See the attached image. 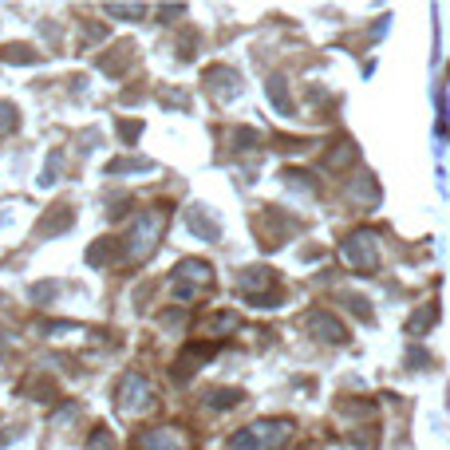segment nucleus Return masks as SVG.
I'll return each mask as SVG.
<instances>
[{"mask_svg": "<svg viewBox=\"0 0 450 450\" xmlns=\"http://www.w3.org/2000/svg\"><path fill=\"white\" fill-rule=\"evenodd\" d=\"M289 438H292L289 419H261V423L237 431L230 438V450H284Z\"/></svg>", "mask_w": 450, "mask_h": 450, "instance_id": "1", "label": "nucleus"}, {"mask_svg": "<svg viewBox=\"0 0 450 450\" xmlns=\"http://www.w3.org/2000/svg\"><path fill=\"white\" fill-rule=\"evenodd\" d=\"M162 230H166V214H162V209H146V214H138L134 230L127 233V241H122V257H127V261H146V257L159 249Z\"/></svg>", "mask_w": 450, "mask_h": 450, "instance_id": "2", "label": "nucleus"}, {"mask_svg": "<svg viewBox=\"0 0 450 450\" xmlns=\"http://www.w3.org/2000/svg\"><path fill=\"white\" fill-rule=\"evenodd\" d=\"M209 284H214V265L202 261V257H182L178 268H174V277H170V289L178 300H194Z\"/></svg>", "mask_w": 450, "mask_h": 450, "instance_id": "3", "label": "nucleus"}, {"mask_svg": "<svg viewBox=\"0 0 450 450\" xmlns=\"http://www.w3.org/2000/svg\"><path fill=\"white\" fill-rule=\"evenodd\" d=\"M340 257H344V265H352L355 273H371V268L379 265V245H376V233L371 230H352L348 237H344L340 245Z\"/></svg>", "mask_w": 450, "mask_h": 450, "instance_id": "4", "label": "nucleus"}, {"mask_svg": "<svg viewBox=\"0 0 450 450\" xmlns=\"http://www.w3.org/2000/svg\"><path fill=\"white\" fill-rule=\"evenodd\" d=\"M115 399H119V411L127 415V419H134V415H146L154 407V391H150V383H146L138 371H127L119 391H115Z\"/></svg>", "mask_w": 450, "mask_h": 450, "instance_id": "5", "label": "nucleus"}, {"mask_svg": "<svg viewBox=\"0 0 450 450\" xmlns=\"http://www.w3.org/2000/svg\"><path fill=\"white\" fill-rule=\"evenodd\" d=\"M305 332L308 336H316V340H324V344H344L348 340V328H344L332 312H324V308H312V312L305 316Z\"/></svg>", "mask_w": 450, "mask_h": 450, "instance_id": "6", "label": "nucleus"}, {"mask_svg": "<svg viewBox=\"0 0 450 450\" xmlns=\"http://www.w3.org/2000/svg\"><path fill=\"white\" fill-rule=\"evenodd\" d=\"M138 450H190V442L178 426H154V431L138 435Z\"/></svg>", "mask_w": 450, "mask_h": 450, "instance_id": "7", "label": "nucleus"}, {"mask_svg": "<svg viewBox=\"0 0 450 450\" xmlns=\"http://www.w3.org/2000/svg\"><path fill=\"white\" fill-rule=\"evenodd\" d=\"M202 79H206V91L209 95H218V99H233L237 95V91H241V75L233 72V67H206V75H202Z\"/></svg>", "mask_w": 450, "mask_h": 450, "instance_id": "8", "label": "nucleus"}, {"mask_svg": "<svg viewBox=\"0 0 450 450\" xmlns=\"http://www.w3.org/2000/svg\"><path fill=\"white\" fill-rule=\"evenodd\" d=\"M237 289L249 296V300H265V289H273V268L265 265H249L237 273Z\"/></svg>", "mask_w": 450, "mask_h": 450, "instance_id": "9", "label": "nucleus"}, {"mask_svg": "<svg viewBox=\"0 0 450 450\" xmlns=\"http://www.w3.org/2000/svg\"><path fill=\"white\" fill-rule=\"evenodd\" d=\"M209 355H214V344H186L182 355L174 360V379H190L198 367L209 360Z\"/></svg>", "mask_w": 450, "mask_h": 450, "instance_id": "10", "label": "nucleus"}, {"mask_svg": "<svg viewBox=\"0 0 450 450\" xmlns=\"http://www.w3.org/2000/svg\"><path fill=\"white\" fill-rule=\"evenodd\" d=\"M72 221H75V209L72 206H51L48 218L36 221V237H60V233L72 230Z\"/></svg>", "mask_w": 450, "mask_h": 450, "instance_id": "11", "label": "nucleus"}, {"mask_svg": "<svg viewBox=\"0 0 450 450\" xmlns=\"http://www.w3.org/2000/svg\"><path fill=\"white\" fill-rule=\"evenodd\" d=\"M186 225H190V230H194L202 241H218V237H221L218 218H214L206 206H190V209H186Z\"/></svg>", "mask_w": 450, "mask_h": 450, "instance_id": "12", "label": "nucleus"}, {"mask_svg": "<svg viewBox=\"0 0 450 450\" xmlns=\"http://www.w3.org/2000/svg\"><path fill=\"white\" fill-rule=\"evenodd\" d=\"M355 162H360V146H355L352 138H336V143L328 146V154H324V166H328V170H348Z\"/></svg>", "mask_w": 450, "mask_h": 450, "instance_id": "13", "label": "nucleus"}, {"mask_svg": "<svg viewBox=\"0 0 450 450\" xmlns=\"http://www.w3.org/2000/svg\"><path fill=\"white\" fill-rule=\"evenodd\" d=\"M344 194L352 198L355 206H376L379 202V182L371 178V174H355L352 182L344 186Z\"/></svg>", "mask_w": 450, "mask_h": 450, "instance_id": "14", "label": "nucleus"}, {"mask_svg": "<svg viewBox=\"0 0 450 450\" xmlns=\"http://www.w3.org/2000/svg\"><path fill=\"white\" fill-rule=\"evenodd\" d=\"M131 60H134V44H127V40H122V44H115V48H111V56H103V60H99V67H103L107 75H119Z\"/></svg>", "mask_w": 450, "mask_h": 450, "instance_id": "15", "label": "nucleus"}, {"mask_svg": "<svg viewBox=\"0 0 450 450\" xmlns=\"http://www.w3.org/2000/svg\"><path fill=\"white\" fill-rule=\"evenodd\" d=\"M241 399H245V391H237V387H214L206 395V403L214 411H230V407H237Z\"/></svg>", "mask_w": 450, "mask_h": 450, "instance_id": "16", "label": "nucleus"}, {"mask_svg": "<svg viewBox=\"0 0 450 450\" xmlns=\"http://www.w3.org/2000/svg\"><path fill=\"white\" fill-rule=\"evenodd\" d=\"M268 99H273V107L280 111V115H292V99H289V83H284V79H280V75H273V79H268Z\"/></svg>", "mask_w": 450, "mask_h": 450, "instance_id": "17", "label": "nucleus"}, {"mask_svg": "<svg viewBox=\"0 0 450 450\" xmlns=\"http://www.w3.org/2000/svg\"><path fill=\"white\" fill-rule=\"evenodd\" d=\"M237 328H241V316H237V312H218V316L206 320L209 336H230V332H237Z\"/></svg>", "mask_w": 450, "mask_h": 450, "instance_id": "18", "label": "nucleus"}, {"mask_svg": "<svg viewBox=\"0 0 450 450\" xmlns=\"http://www.w3.org/2000/svg\"><path fill=\"white\" fill-rule=\"evenodd\" d=\"M435 320H438V308H435V305H423L411 320H407V336H423V332L431 328Z\"/></svg>", "mask_w": 450, "mask_h": 450, "instance_id": "19", "label": "nucleus"}, {"mask_svg": "<svg viewBox=\"0 0 450 450\" xmlns=\"http://www.w3.org/2000/svg\"><path fill=\"white\" fill-rule=\"evenodd\" d=\"M138 170H154L150 159H115L107 162V174H138Z\"/></svg>", "mask_w": 450, "mask_h": 450, "instance_id": "20", "label": "nucleus"}, {"mask_svg": "<svg viewBox=\"0 0 450 450\" xmlns=\"http://www.w3.org/2000/svg\"><path fill=\"white\" fill-rule=\"evenodd\" d=\"M0 60H4V63H36L40 56L28 48V44H8V48L0 51Z\"/></svg>", "mask_w": 450, "mask_h": 450, "instance_id": "21", "label": "nucleus"}, {"mask_svg": "<svg viewBox=\"0 0 450 450\" xmlns=\"http://www.w3.org/2000/svg\"><path fill=\"white\" fill-rule=\"evenodd\" d=\"M16 127H20V111H16L13 103H0V138L13 134Z\"/></svg>", "mask_w": 450, "mask_h": 450, "instance_id": "22", "label": "nucleus"}, {"mask_svg": "<svg viewBox=\"0 0 450 450\" xmlns=\"http://www.w3.org/2000/svg\"><path fill=\"white\" fill-rule=\"evenodd\" d=\"M111 257H115V241H111V237H103L99 245L87 249V261H91V265H103V261H111Z\"/></svg>", "mask_w": 450, "mask_h": 450, "instance_id": "23", "label": "nucleus"}, {"mask_svg": "<svg viewBox=\"0 0 450 450\" xmlns=\"http://www.w3.org/2000/svg\"><path fill=\"white\" fill-rule=\"evenodd\" d=\"M87 450H115V438H111L107 426H95L91 438H87Z\"/></svg>", "mask_w": 450, "mask_h": 450, "instance_id": "24", "label": "nucleus"}, {"mask_svg": "<svg viewBox=\"0 0 450 450\" xmlns=\"http://www.w3.org/2000/svg\"><path fill=\"white\" fill-rule=\"evenodd\" d=\"M284 182L292 186V190H316V182H312V174H305V170H284Z\"/></svg>", "mask_w": 450, "mask_h": 450, "instance_id": "25", "label": "nucleus"}, {"mask_svg": "<svg viewBox=\"0 0 450 450\" xmlns=\"http://www.w3.org/2000/svg\"><path fill=\"white\" fill-rule=\"evenodd\" d=\"M107 16H127V20H143L146 8H143V4H107Z\"/></svg>", "mask_w": 450, "mask_h": 450, "instance_id": "26", "label": "nucleus"}, {"mask_svg": "<svg viewBox=\"0 0 450 450\" xmlns=\"http://www.w3.org/2000/svg\"><path fill=\"white\" fill-rule=\"evenodd\" d=\"M257 143H261V134L249 131V127H237V131H233V146H237V150H253Z\"/></svg>", "mask_w": 450, "mask_h": 450, "instance_id": "27", "label": "nucleus"}, {"mask_svg": "<svg viewBox=\"0 0 450 450\" xmlns=\"http://www.w3.org/2000/svg\"><path fill=\"white\" fill-rule=\"evenodd\" d=\"M344 305L352 308V312H355L360 320H371V308H367V300H364V296H355V292H344Z\"/></svg>", "mask_w": 450, "mask_h": 450, "instance_id": "28", "label": "nucleus"}, {"mask_svg": "<svg viewBox=\"0 0 450 450\" xmlns=\"http://www.w3.org/2000/svg\"><path fill=\"white\" fill-rule=\"evenodd\" d=\"M60 162H63V154H60V150H51V154H48V166H44V174H40V182H44V186L56 182V174H60Z\"/></svg>", "mask_w": 450, "mask_h": 450, "instance_id": "29", "label": "nucleus"}, {"mask_svg": "<svg viewBox=\"0 0 450 450\" xmlns=\"http://www.w3.org/2000/svg\"><path fill=\"white\" fill-rule=\"evenodd\" d=\"M119 134L127 138V143H134V138L143 134V122H119Z\"/></svg>", "mask_w": 450, "mask_h": 450, "instance_id": "30", "label": "nucleus"}, {"mask_svg": "<svg viewBox=\"0 0 450 450\" xmlns=\"http://www.w3.org/2000/svg\"><path fill=\"white\" fill-rule=\"evenodd\" d=\"M340 411L344 415H367V411H371V403H344Z\"/></svg>", "mask_w": 450, "mask_h": 450, "instance_id": "31", "label": "nucleus"}, {"mask_svg": "<svg viewBox=\"0 0 450 450\" xmlns=\"http://www.w3.org/2000/svg\"><path fill=\"white\" fill-rule=\"evenodd\" d=\"M32 296H36V300H48V296H56V284H36Z\"/></svg>", "mask_w": 450, "mask_h": 450, "instance_id": "32", "label": "nucleus"}]
</instances>
